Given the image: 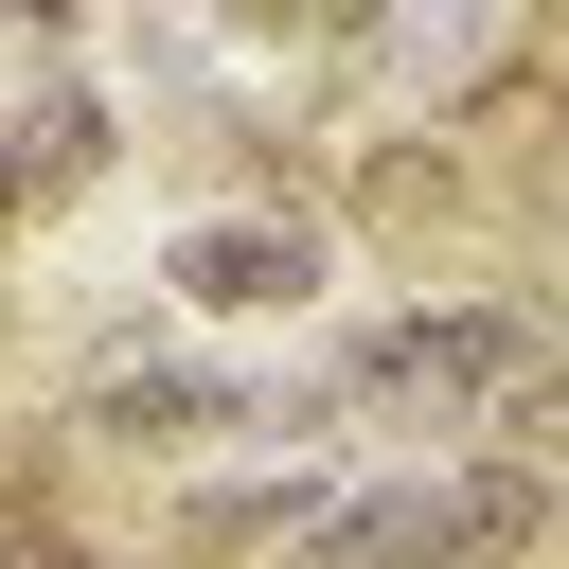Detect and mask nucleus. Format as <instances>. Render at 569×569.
<instances>
[{
    "mask_svg": "<svg viewBox=\"0 0 569 569\" xmlns=\"http://www.w3.org/2000/svg\"><path fill=\"white\" fill-rule=\"evenodd\" d=\"M356 391L373 409H427V427H498L516 462L569 445V338L533 302H391L356 338Z\"/></svg>",
    "mask_w": 569,
    "mask_h": 569,
    "instance_id": "nucleus-1",
    "label": "nucleus"
},
{
    "mask_svg": "<svg viewBox=\"0 0 569 569\" xmlns=\"http://www.w3.org/2000/svg\"><path fill=\"white\" fill-rule=\"evenodd\" d=\"M498 551H551V480L516 445L498 462H445V480H356L302 533V569H498Z\"/></svg>",
    "mask_w": 569,
    "mask_h": 569,
    "instance_id": "nucleus-2",
    "label": "nucleus"
},
{
    "mask_svg": "<svg viewBox=\"0 0 569 569\" xmlns=\"http://www.w3.org/2000/svg\"><path fill=\"white\" fill-rule=\"evenodd\" d=\"M160 284H178L196 320H302V302H320V231H302V213H196V231L160 249Z\"/></svg>",
    "mask_w": 569,
    "mask_h": 569,
    "instance_id": "nucleus-3",
    "label": "nucleus"
},
{
    "mask_svg": "<svg viewBox=\"0 0 569 569\" xmlns=\"http://www.w3.org/2000/svg\"><path fill=\"white\" fill-rule=\"evenodd\" d=\"M89 445H142V462H178V445H213V427H267V391L249 373H196V356H124V373H89V409H71Z\"/></svg>",
    "mask_w": 569,
    "mask_h": 569,
    "instance_id": "nucleus-4",
    "label": "nucleus"
},
{
    "mask_svg": "<svg viewBox=\"0 0 569 569\" xmlns=\"http://www.w3.org/2000/svg\"><path fill=\"white\" fill-rule=\"evenodd\" d=\"M320 498H338V480H302V462H284V480H213V498H178V533H196V551H302V533H320Z\"/></svg>",
    "mask_w": 569,
    "mask_h": 569,
    "instance_id": "nucleus-5",
    "label": "nucleus"
},
{
    "mask_svg": "<svg viewBox=\"0 0 569 569\" xmlns=\"http://www.w3.org/2000/svg\"><path fill=\"white\" fill-rule=\"evenodd\" d=\"M89 160H107V107H89V89H36V107L0 124V178H18V213H36V196H71Z\"/></svg>",
    "mask_w": 569,
    "mask_h": 569,
    "instance_id": "nucleus-6",
    "label": "nucleus"
},
{
    "mask_svg": "<svg viewBox=\"0 0 569 569\" xmlns=\"http://www.w3.org/2000/svg\"><path fill=\"white\" fill-rule=\"evenodd\" d=\"M71 18L89 0H0V36H36V53H71Z\"/></svg>",
    "mask_w": 569,
    "mask_h": 569,
    "instance_id": "nucleus-7",
    "label": "nucleus"
},
{
    "mask_svg": "<svg viewBox=\"0 0 569 569\" xmlns=\"http://www.w3.org/2000/svg\"><path fill=\"white\" fill-rule=\"evenodd\" d=\"M231 36H320V0H213Z\"/></svg>",
    "mask_w": 569,
    "mask_h": 569,
    "instance_id": "nucleus-8",
    "label": "nucleus"
}]
</instances>
